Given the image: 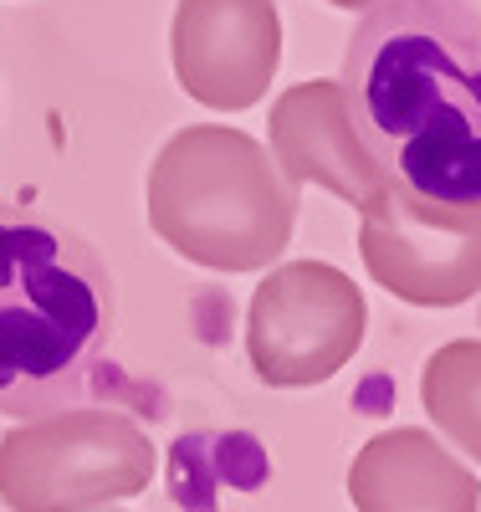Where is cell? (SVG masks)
I'll return each instance as SVG.
<instances>
[{
	"mask_svg": "<svg viewBox=\"0 0 481 512\" xmlns=\"http://www.w3.org/2000/svg\"><path fill=\"white\" fill-rule=\"evenodd\" d=\"M348 497L364 512H471L481 507V482L466 472L456 456H446V446L430 431H384L374 436L354 472H348Z\"/></svg>",
	"mask_w": 481,
	"mask_h": 512,
	"instance_id": "cell-9",
	"label": "cell"
},
{
	"mask_svg": "<svg viewBox=\"0 0 481 512\" xmlns=\"http://www.w3.org/2000/svg\"><path fill=\"white\" fill-rule=\"evenodd\" d=\"M118 328L103 256L82 231L0 200V415H52L87 395Z\"/></svg>",
	"mask_w": 481,
	"mask_h": 512,
	"instance_id": "cell-2",
	"label": "cell"
},
{
	"mask_svg": "<svg viewBox=\"0 0 481 512\" xmlns=\"http://www.w3.org/2000/svg\"><path fill=\"white\" fill-rule=\"evenodd\" d=\"M420 400L446 441L481 461V338H456L425 359Z\"/></svg>",
	"mask_w": 481,
	"mask_h": 512,
	"instance_id": "cell-10",
	"label": "cell"
},
{
	"mask_svg": "<svg viewBox=\"0 0 481 512\" xmlns=\"http://www.w3.org/2000/svg\"><path fill=\"white\" fill-rule=\"evenodd\" d=\"M154 482V441L118 410H52L0 441V497L21 512L128 502Z\"/></svg>",
	"mask_w": 481,
	"mask_h": 512,
	"instance_id": "cell-4",
	"label": "cell"
},
{
	"mask_svg": "<svg viewBox=\"0 0 481 512\" xmlns=\"http://www.w3.org/2000/svg\"><path fill=\"white\" fill-rule=\"evenodd\" d=\"M180 88L215 113H241L267 98L282 62L277 0H180L169 31Z\"/></svg>",
	"mask_w": 481,
	"mask_h": 512,
	"instance_id": "cell-7",
	"label": "cell"
},
{
	"mask_svg": "<svg viewBox=\"0 0 481 512\" xmlns=\"http://www.w3.org/2000/svg\"><path fill=\"white\" fill-rule=\"evenodd\" d=\"M369 328L364 292L328 262H282L256 287L246 313V359L261 384L302 390L333 379L359 354Z\"/></svg>",
	"mask_w": 481,
	"mask_h": 512,
	"instance_id": "cell-5",
	"label": "cell"
},
{
	"mask_svg": "<svg viewBox=\"0 0 481 512\" xmlns=\"http://www.w3.org/2000/svg\"><path fill=\"white\" fill-rule=\"evenodd\" d=\"M272 159L292 185L313 180V185L343 195L348 205H364L384 185L379 164L369 159V149L354 134V123H348L338 82H328V77L297 82V88H287L277 98V108H272Z\"/></svg>",
	"mask_w": 481,
	"mask_h": 512,
	"instance_id": "cell-8",
	"label": "cell"
},
{
	"mask_svg": "<svg viewBox=\"0 0 481 512\" xmlns=\"http://www.w3.org/2000/svg\"><path fill=\"white\" fill-rule=\"evenodd\" d=\"M359 256L400 303H471L481 292V205H441L384 180L359 205Z\"/></svg>",
	"mask_w": 481,
	"mask_h": 512,
	"instance_id": "cell-6",
	"label": "cell"
},
{
	"mask_svg": "<svg viewBox=\"0 0 481 512\" xmlns=\"http://www.w3.org/2000/svg\"><path fill=\"white\" fill-rule=\"evenodd\" d=\"M328 6H338V11H364L369 0H328Z\"/></svg>",
	"mask_w": 481,
	"mask_h": 512,
	"instance_id": "cell-11",
	"label": "cell"
},
{
	"mask_svg": "<svg viewBox=\"0 0 481 512\" xmlns=\"http://www.w3.org/2000/svg\"><path fill=\"white\" fill-rule=\"evenodd\" d=\"M149 226L195 267H272L297 226V185L241 128H180L149 164Z\"/></svg>",
	"mask_w": 481,
	"mask_h": 512,
	"instance_id": "cell-3",
	"label": "cell"
},
{
	"mask_svg": "<svg viewBox=\"0 0 481 512\" xmlns=\"http://www.w3.org/2000/svg\"><path fill=\"white\" fill-rule=\"evenodd\" d=\"M338 93L389 185L481 205V6L369 0L343 52Z\"/></svg>",
	"mask_w": 481,
	"mask_h": 512,
	"instance_id": "cell-1",
	"label": "cell"
}]
</instances>
